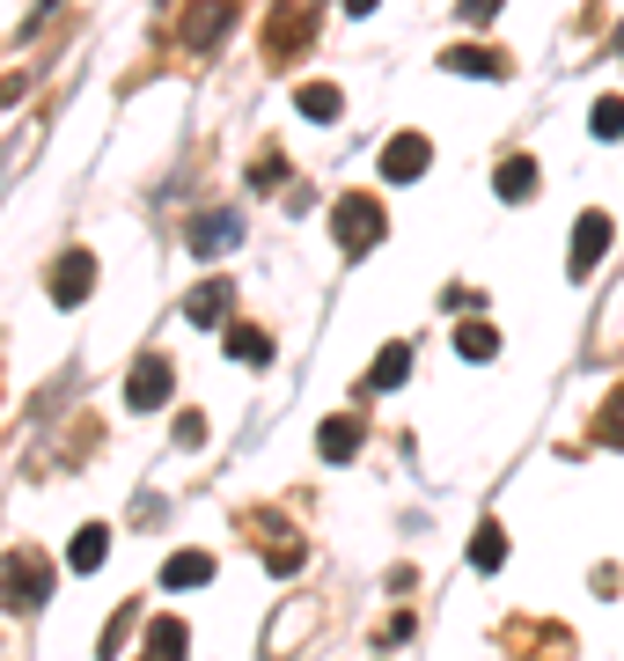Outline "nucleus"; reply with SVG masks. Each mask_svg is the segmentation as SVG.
<instances>
[{"mask_svg":"<svg viewBox=\"0 0 624 661\" xmlns=\"http://www.w3.org/2000/svg\"><path fill=\"white\" fill-rule=\"evenodd\" d=\"M0 603H8L15 617L45 611V603H52V566H45V551H8V559H0Z\"/></svg>","mask_w":624,"mask_h":661,"instance_id":"1","label":"nucleus"},{"mask_svg":"<svg viewBox=\"0 0 624 661\" xmlns=\"http://www.w3.org/2000/svg\"><path fill=\"white\" fill-rule=\"evenodd\" d=\"M383 228H389L383 198H367V192H345V198H338L331 236H338V250H345V258H367V250L383 243Z\"/></svg>","mask_w":624,"mask_h":661,"instance_id":"2","label":"nucleus"},{"mask_svg":"<svg viewBox=\"0 0 624 661\" xmlns=\"http://www.w3.org/2000/svg\"><path fill=\"white\" fill-rule=\"evenodd\" d=\"M169 390H177V367H169V353H140V361H133V375H125V404H133V412H155Z\"/></svg>","mask_w":624,"mask_h":661,"instance_id":"3","label":"nucleus"},{"mask_svg":"<svg viewBox=\"0 0 624 661\" xmlns=\"http://www.w3.org/2000/svg\"><path fill=\"white\" fill-rule=\"evenodd\" d=\"M602 250H610V214H602V206H588V214L574 220V243H566V272H574V280H588V272L602 265Z\"/></svg>","mask_w":624,"mask_h":661,"instance_id":"4","label":"nucleus"},{"mask_svg":"<svg viewBox=\"0 0 624 661\" xmlns=\"http://www.w3.org/2000/svg\"><path fill=\"white\" fill-rule=\"evenodd\" d=\"M89 287H97V258H89V250H59V265H52V301H59V309H81Z\"/></svg>","mask_w":624,"mask_h":661,"instance_id":"5","label":"nucleus"},{"mask_svg":"<svg viewBox=\"0 0 624 661\" xmlns=\"http://www.w3.org/2000/svg\"><path fill=\"white\" fill-rule=\"evenodd\" d=\"M309 37H316V23H309V0H287V8L272 15V30H264V52H272V59H294V52L309 45Z\"/></svg>","mask_w":624,"mask_h":661,"instance_id":"6","label":"nucleus"},{"mask_svg":"<svg viewBox=\"0 0 624 661\" xmlns=\"http://www.w3.org/2000/svg\"><path fill=\"white\" fill-rule=\"evenodd\" d=\"M427 162H433V147L419 140V133H397V140L383 147V176H389V184H411V176H427Z\"/></svg>","mask_w":624,"mask_h":661,"instance_id":"7","label":"nucleus"},{"mask_svg":"<svg viewBox=\"0 0 624 661\" xmlns=\"http://www.w3.org/2000/svg\"><path fill=\"white\" fill-rule=\"evenodd\" d=\"M242 243V214H198L192 220V258H220Z\"/></svg>","mask_w":624,"mask_h":661,"instance_id":"8","label":"nucleus"},{"mask_svg":"<svg viewBox=\"0 0 624 661\" xmlns=\"http://www.w3.org/2000/svg\"><path fill=\"white\" fill-rule=\"evenodd\" d=\"M441 67H449V73H470V81H500V73H507V52H485V45H449V52H441Z\"/></svg>","mask_w":624,"mask_h":661,"instance_id":"9","label":"nucleus"},{"mask_svg":"<svg viewBox=\"0 0 624 661\" xmlns=\"http://www.w3.org/2000/svg\"><path fill=\"white\" fill-rule=\"evenodd\" d=\"M67 559H73V573H97V566L111 559V529H103V522H89V529H73Z\"/></svg>","mask_w":624,"mask_h":661,"instance_id":"10","label":"nucleus"},{"mask_svg":"<svg viewBox=\"0 0 624 661\" xmlns=\"http://www.w3.org/2000/svg\"><path fill=\"white\" fill-rule=\"evenodd\" d=\"M316 448H324L331 464H353V456H361V419H324Z\"/></svg>","mask_w":624,"mask_h":661,"instance_id":"11","label":"nucleus"},{"mask_svg":"<svg viewBox=\"0 0 624 661\" xmlns=\"http://www.w3.org/2000/svg\"><path fill=\"white\" fill-rule=\"evenodd\" d=\"M228 301H236V294H228V280H206V287H192V301H184V317L214 331V323L228 317Z\"/></svg>","mask_w":624,"mask_h":661,"instance_id":"12","label":"nucleus"},{"mask_svg":"<svg viewBox=\"0 0 624 661\" xmlns=\"http://www.w3.org/2000/svg\"><path fill=\"white\" fill-rule=\"evenodd\" d=\"M492 184H500V198H507V206H522V198L536 192V162H529V155H507L500 170H492Z\"/></svg>","mask_w":624,"mask_h":661,"instance_id":"13","label":"nucleus"},{"mask_svg":"<svg viewBox=\"0 0 624 661\" xmlns=\"http://www.w3.org/2000/svg\"><path fill=\"white\" fill-rule=\"evenodd\" d=\"M198 581H214V551H177L162 566V588H198Z\"/></svg>","mask_w":624,"mask_h":661,"instance_id":"14","label":"nucleus"},{"mask_svg":"<svg viewBox=\"0 0 624 661\" xmlns=\"http://www.w3.org/2000/svg\"><path fill=\"white\" fill-rule=\"evenodd\" d=\"M405 375H411V345H383L375 367H367V390H397Z\"/></svg>","mask_w":624,"mask_h":661,"instance_id":"15","label":"nucleus"},{"mask_svg":"<svg viewBox=\"0 0 624 661\" xmlns=\"http://www.w3.org/2000/svg\"><path fill=\"white\" fill-rule=\"evenodd\" d=\"M470 566H478V573H500L507 566V529L500 522H485L478 537H470Z\"/></svg>","mask_w":624,"mask_h":661,"instance_id":"16","label":"nucleus"},{"mask_svg":"<svg viewBox=\"0 0 624 661\" xmlns=\"http://www.w3.org/2000/svg\"><path fill=\"white\" fill-rule=\"evenodd\" d=\"M294 103H302V118H316V125H331L338 111H345V96H338L331 81H309V89H302Z\"/></svg>","mask_w":624,"mask_h":661,"instance_id":"17","label":"nucleus"},{"mask_svg":"<svg viewBox=\"0 0 624 661\" xmlns=\"http://www.w3.org/2000/svg\"><path fill=\"white\" fill-rule=\"evenodd\" d=\"M147 654L184 661V617H155V625H147Z\"/></svg>","mask_w":624,"mask_h":661,"instance_id":"18","label":"nucleus"},{"mask_svg":"<svg viewBox=\"0 0 624 661\" xmlns=\"http://www.w3.org/2000/svg\"><path fill=\"white\" fill-rule=\"evenodd\" d=\"M456 353L463 361H492L500 353V331L492 323H456Z\"/></svg>","mask_w":624,"mask_h":661,"instance_id":"19","label":"nucleus"},{"mask_svg":"<svg viewBox=\"0 0 624 661\" xmlns=\"http://www.w3.org/2000/svg\"><path fill=\"white\" fill-rule=\"evenodd\" d=\"M228 353H236V361H250V367H264V361H272V339H264V331H250V323H236V331H228Z\"/></svg>","mask_w":624,"mask_h":661,"instance_id":"20","label":"nucleus"},{"mask_svg":"<svg viewBox=\"0 0 624 661\" xmlns=\"http://www.w3.org/2000/svg\"><path fill=\"white\" fill-rule=\"evenodd\" d=\"M588 133H595V140H624V96H602L595 111H588Z\"/></svg>","mask_w":624,"mask_h":661,"instance_id":"21","label":"nucleus"},{"mask_svg":"<svg viewBox=\"0 0 624 661\" xmlns=\"http://www.w3.org/2000/svg\"><path fill=\"white\" fill-rule=\"evenodd\" d=\"M595 434H602V441H617V448H624V390L610 397V404H602V419H595Z\"/></svg>","mask_w":624,"mask_h":661,"instance_id":"22","label":"nucleus"},{"mask_svg":"<svg viewBox=\"0 0 624 661\" xmlns=\"http://www.w3.org/2000/svg\"><path fill=\"white\" fill-rule=\"evenodd\" d=\"M206 441V419L198 412H177V448H198Z\"/></svg>","mask_w":624,"mask_h":661,"instance_id":"23","label":"nucleus"},{"mask_svg":"<svg viewBox=\"0 0 624 661\" xmlns=\"http://www.w3.org/2000/svg\"><path fill=\"white\" fill-rule=\"evenodd\" d=\"M280 176H287V162H280V155H264L258 170H250V184H258V192H264V184H280Z\"/></svg>","mask_w":624,"mask_h":661,"instance_id":"24","label":"nucleus"},{"mask_svg":"<svg viewBox=\"0 0 624 661\" xmlns=\"http://www.w3.org/2000/svg\"><path fill=\"white\" fill-rule=\"evenodd\" d=\"M492 8L500 0H463V23H492Z\"/></svg>","mask_w":624,"mask_h":661,"instance_id":"25","label":"nucleus"},{"mask_svg":"<svg viewBox=\"0 0 624 661\" xmlns=\"http://www.w3.org/2000/svg\"><path fill=\"white\" fill-rule=\"evenodd\" d=\"M345 15H375V0H345Z\"/></svg>","mask_w":624,"mask_h":661,"instance_id":"26","label":"nucleus"},{"mask_svg":"<svg viewBox=\"0 0 624 661\" xmlns=\"http://www.w3.org/2000/svg\"><path fill=\"white\" fill-rule=\"evenodd\" d=\"M140 661H162V654H140Z\"/></svg>","mask_w":624,"mask_h":661,"instance_id":"27","label":"nucleus"}]
</instances>
